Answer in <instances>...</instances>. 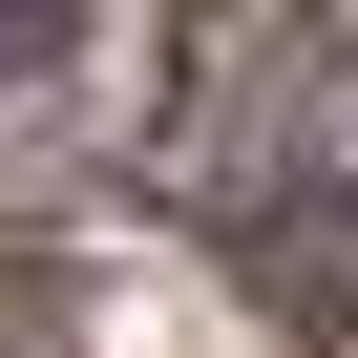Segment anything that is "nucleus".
I'll return each instance as SVG.
<instances>
[{
    "label": "nucleus",
    "mask_w": 358,
    "mask_h": 358,
    "mask_svg": "<svg viewBox=\"0 0 358 358\" xmlns=\"http://www.w3.org/2000/svg\"><path fill=\"white\" fill-rule=\"evenodd\" d=\"M253 274H274V316L358 337V169H274L253 190Z\"/></svg>",
    "instance_id": "obj_1"
}]
</instances>
